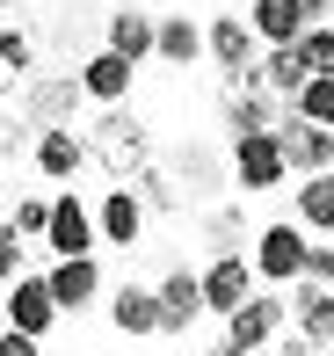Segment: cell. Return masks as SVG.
<instances>
[{"label": "cell", "instance_id": "obj_1", "mask_svg": "<svg viewBox=\"0 0 334 356\" xmlns=\"http://www.w3.org/2000/svg\"><path fill=\"white\" fill-rule=\"evenodd\" d=\"M81 145H87V168H102L109 175V189H131L138 175L153 168V131H146V117L138 109H102V117L81 131Z\"/></svg>", "mask_w": 334, "mask_h": 356}, {"label": "cell", "instance_id": "obj_2", "mask_svg": "<svg viewBox=\"0 0 334 356\" xmlns=\"http://www.w3.org/2000/svg\"><path fill=\"white\" fill-rule=\"evenodd\" d=\"M29 80H37V22H29V8L0 0V102L22 95Z\"/></svg>", "mask_w": 334, "mask_h": 356}, {"label": "cell", "instance_id": "obj_3", "mask_svg": "<svg viewBox=\"0 0 334 356\" xmlns=\"http://www.w3.org/2000/svg\"><path fill=\"white\" fill-rule=\"evenodd\" d=\"M233 182H240V197H269V189H283V182H291V168H283V138L276 131L233 138Z\"/></svg>", "mask_w": 334, "mask_h": 356}, {"label": "cell", "instance_id": "obj_4", "mask_svg": "<svg viewBox=\"0 0 334 356\" xmlns=\"http://www.w3.org/2000/svg\"><path fill=\"white\" fill-rule=\"evenodd\" d=\"M247 269H254V284H298V269H306V233H298L291 218L262 225V233H254Z\"/></svg>", "mask_w": 334, "mask_h": 356}, {"label": "cell", "instance_id": "obj_5", "mask_svg": "<svg viewBox=\"0 0 334 356\" xmlns=\"http://www.w3.org/2000/svg\"><path fill=\"white\" fill-rule=\"evenodd\" d=\"M283 327H291V305H283L276 291H254L240 313L226 320V342H233V349H247V356H262L269 342H283Z\"/></svg>", "mask_w": 334, "mask_h": 356}, {"label": "cell", "instance_id": "obj_6", "mask_svg": "<svg viewBox=\"0 0 334 356\" xmlns=\"http://www.w3.org/2000/svg\"><path fill=\"white\" fill-rule=\"evenodd\" d=\"M44 254L51 262H81V254H94V211L81 197H51V218H44Z\"/></svg>", "mask_w": 334, "mask_h": 356}, {"label": "cell", "instance_id": "obj_7", "mask_svg": "<svg viewBox=\"0 0 334 356\" xmlns=\"http://www.w3.org/2000/svg\"><path fill=\"white\" fill-rule=\"evenodd\" d=\"M203 51L218 58V73H247V66H262V37L247 29V15H233V8H218L211 22H203Z\"/></svg>", "mask_w": 334, "mask_h": 356}, {"label": "cell", "instance_id": "obj_8", "mask_svg": "<svg viewBox=\"0 0 334 356\" xmlns=\"http://www.w3.org/2000/svg\"><path fill=\"white\" fill-rule=\"evenodd\" d=\"M0 313H8V334H29V342H44V334H51L58 320H66V313L51 305V284H44L37 269L8 284V305H0Z\"/></svg>", "mask_w": 334, "mask_h": 356}, {"label": "cell", "instance_id": "obj_9", "mask_svg": "<svg viewBox=\"0 0 334 356\" xmlns=\"http://www.w3.org/2000/svg\"><path fill=\"white\" fill-rule=\"evenodd\" d=\"M197 291H203V313L233 320V313L254 298V269H247V254H211V269L197 277Z\"/></svg>", "mask_w": 334, "mask_h": 356}, {"label": "cell", "instance_id": "obj_10", "mask_svg": "<svg viewBox=\"0 0 334 356\" xmlns=\"http://www.w3.org/2000/svg\"><path fill=\"white\" fill-rule=\"evenodd\" d=\"M276 138H283V168H291L298 182H306V175H334V131H320V124H298L291 109H283Z\"/></svg>", "mask_w": 334, "mask_h": 356}, {"label": "cell", "instance_id": "obj_11", "mask_svg": "<svg viewBox=\"0 0 334 356\" xmlns=\"http://www.w3.org/2000/svg\"><path fill=\"white\" fill-rule=\"evenodd\" d=\"M29 102V131H73V109H81V80L58 73V80H29L22 88Z\"/></svg>", "mask_w": 334, "mask_h": 356}, {"label": "cell", "instance_id": "obj_12", "mask_svg": "<svg viewBox=\"0 0 334 356\" xmlns=\"http://www.w3.org/2000/svg\"><path fill=\"white\" fill-rule=\"evenodd\" d=\"M138 233H146L138 189H109V197L94 204V248H138Z\"/></svg>", "mask_w": 334, "mask_h": 356}, {"label": "cell", "instance_id": "obj_13", "mask_svg": "<svg viewBox=\"0 0 334 356\" xmlns=\"http://www.w3.org/2000/svg\"><path fill=\"white\" fill-rule=\"evenodd\" d=\"M153 305H160V334H189L203 320V291L189 269H167L160 284H153Z\"/></svg>", "mask_w": 334, "mask_h": 356}, {"label": "cell", "instance_id": "obj_14", "mask_svg": "<svg viewBox=\"0 0 334 356\" xmlns=\"http://www.w3.org/2000/svg\"><path fill=\"white\" fill-rule=\"evenodd\" d=\"M44 284H51V305H58V313H81V305L102 298V262H94V254H81V262H51Z\"/></svg>", "mask_w": 334, "mask_h": 356}, {"label": "cell", "instance_id": "obj_15", "mask_svg": "<svg viewBox=\"0 0 334 356\" xmlns=\"http://www.w3.org/2000/svg\"><path fill=\"white\" fill-rule=\"evenodd\" d=\"M283 305H291L298 342H306V349H334V291H320V284H298V298H283Z\"/></svg>", "mask_w": 334, "mask_h": 356}, {"label": "cell", "instance_id": "obj_16", "mask_svg": "<svg viewBox=\"0 0 334 356\" xmlns=\"http://www.w3.org/2000/svg\"><path fill=\"white\" fill-rule=\"evenodd\" d=\"M102 51L146 66V58H153V15H138V8H124V0H117V15L102 22Z\"/></svg>", "mask_w": 334, "mask_h": 356}, {"label": "cell", "instance_id": "obj_17", "mask_svg": "<svg viewBox=\"0 0 334 356\" xmlns=\"http://www.w3.org/2000/svg\"><path fill=\"white\" fill-rule=\"evenodd\" d=\"M153 58L174 66V73H189L203 58V29L189 22V15H160V22H153Z\"/></svg>", "mask_w": 334, "mask_h": 356}, {"label": "cell", "instance_id": "obj_18", "mask_svg": "<svg viewBox=\"0 0 334 356\" xmlns=\"http://www.w3.org/2000/svg\"><path fill=\"white\" fill-rule=\"evenodd\" d=\"M73 80H81V95H94V102H109V109H117L124 95H131V80H138V66H131V58H117V51H94L87 66L73 73Z\"/></svg>", "mask_w": 334, "mask_h": 356}, {"label": "cell", "instance_id": "obj_19", "mask_svg": "<svg viewBox=\"0 0 334 356\" xmlns=\"http://www.w3.org/2000/svg\"><path fill=\"white\" fill-rule=\"evenodd\" d=\"M81 168H87L81 131H37V175H44V182H73Z\"/></svg>", "mask_w": 334, "mask_h": 356}, {"label": "cell", "instance_id": "obj_20", "mask_svg": "<svg viewBox=\"0 0 334 356\" xmlns=\"http://www.w3.org/2000/svg\"><path fill=\"white\" fill-rule=\"evenodd\" d=\"M109 320H117V334H160L153 284H124V291H109Z\"/></svg>", "mask_w": 334, "mask_h": 356}, {"label": "cell", "instance_id": "obj_21", "mask_svg": "<svg viewBox=\"0 0 334 356\" xmlns=\"http://www.w3.org/2000/svg\"><path fill=\"white\" fill-rule=\"evenodd\" d=\"M247 29L269 44V51L306 37V22H298V8H291V0H247Z\"/></svg>", "mask_w": 334, "mask_h": 356}, {"label": "cell", "instance_id": "obj_22", "mask_svg": "<svg viewBox=\"0 0 334 356\" xmlns=\"http://www.w3.org/2000/svg\"><path fill=\"white\" fill-rule=\"evenodd\" d=\"M298 233H334V175H306L298 182Z\"/></svg>", "mask_w": 334, "mask_h": 356}, {"label": "cell", "instance_id": "obj_23", "mask_svg": "<svg viewBox=\"0 0 334 356\" xmlns=\"http://www.w3.org/2000/svg\"><path fill=\"white\" fill-rule=\"evenodd\" d=\"M262 88H269V95H283V102L306 88V58H298V44H276V51L262 58Z\"/></svg>", "mask_w": 334, "mask_h": 356}, {"label": "cell", "instance_id": "obj_24", "mask_svg": "<svg viewBox=\"0 0 334 356\" xmlns=\"http://www.w3.org/2000/svg\"><path fill=\"white\" fill-rule=\"evenodd\" d=\"M291 117H298V124H320V131H334V80H306V88L291 95Z\"/></svg>", "mask_w": 334, "mask_h": 356}, {"label": "cell", "instance_id": "obj_25", "mask_svg": "<svg viewBox=\"0 0 334 356\" xmlns=\"http://www.w3.org/2000/svg\"><path fill=\"white\" fill-rule=\"evenodd\" d=\"M131 189H138V204H146V218H174V211H182V189H174L160 168H146Z\"/></svg>", "mask_w": 334, "mask_h": 356}, {"label": "cell", "instance_id": "obj_26", "mask_svg": "<svg viewBox=\"0 0 334 356\" xmlns=\"http://www.w3.org/2000/svg\"><path fill=\"white\" fill-rule=\"evenodd\" d=\"M44 218H51V197H15L8 204V225L22 248H44Z\"/></svg>", "mask_w": 334, "mask_h": 356}, {"label": "cell", "instance_id": "obj_27", "mask_svg": "<svg viewBox=\"0 0 334 356\" xmlns=\"http://www.w3.org/2000/svg\"><path fill=\"white\" fill-rule=\"evenodd\" d=\"M298 58H306V80H334V22L306 29V37H298Z\"/></svg>", "mask_w": 334, "mask_h": 356}, {"label": "cell", "instance_id": "obj_28", "mask_svg": "<svg viewBox=\"0 0 334 356\" xmlns=\"http://www.w3.org/2000/svg\"><path fill=\"white\" fill-rule=\"evenodd\" d=\"M298 284L334 291V248H327V240H306V269H298Z\"/></svg>", "mask_w": 334, "mask_h": 356}, {"label": "cell", "instance_id": "obj_29", "mask_svg": "<svg viewBox=\"0 0 334 356\" xmlns=\"http://www.w3.org/2000/svg\"><path fill=\"white\" fill-rule=\"evenodd\" d=\"M29 248H22V240H15V225L8 218H0V284H15V277H29Z\"/></svg>", "mask_w": 334, "mask_h": 356}, {"label": "cell", "instance_id": "obj_30", "mask_svg": "<svg viewBox=\"0 0 334 356\" xmlns=\"http://www.w3.org/2000/svg\"><path fill=\"white\" fill-rule=\"evenodd\" d=\"M211 240H218V254H240L233 240H240V204H218L211 211Z\"/></svg>", "mask_w": 334, "mask_h": 356}, {"label": "cell", "instance_id": "obj_31", "mask_svg": "<svg viewBox=\"0 0 334 356\" xmlns=\"http://www.w3.org/2000/svg\"><path fill=\"white\" fill-rule=\"evenodd\" d=\"M0 356H44V342H29V334H8V327H0Z\"/></svg>", "mask_w": 334, "mask_h": 356}, {"label": "cell", "instance_id": "obj_32", "mask_svg": "<svg viewBox=\"0 0 334 356\" xmlns=\"http://www.w3.org/2000/svg\"><path fill=\"white\" fill-rule=\"evenodd\" d=\"M291 8H298V22H306V29H320V15L334 8V0H291Z\"/></svg>", "mask_w": 334, "mask_h": 356}, {"label": "cell", "instance_id": "obj_33", "mask_svg": "<svg viewBox=\"0 0 334 356\" xmlns=\"http://www.w3.org/2000/svg\"><path fill=\"white\" fill-rule=\"evenodd\" d=\"M211 356H247V349H233V342H218V349H211Z\"/></svg>", "mask_w": 334, "mask_h": 356}, {"label": "cell", "instance_id": "obj_34", "mask_svg": "<svg viewBox=\"0 0 334 356\" xmlns=\"http://www.w3.org/2000/svg\"><path fill=\"white\" fill-rule=\"evenodd\" d=\"M211 8H233V15H240V8H247V0H211Z\"/></svg>", "mask_w": 334, "mask_h": 356}, {"label": "cell", "instance_id": "obj_35", "mask_svg": "<svg viewBox=\"0 0 334 356\" xmlns=\"http://www.w3.org/2000/svg\"><path fill=\"white\" fill-rule=\"evenodd\" d=\"M306 356H327V349H306Z\"/></svg>", "mask_w": 334, "mask_h": 356}, {"label": "cell", "instance_id": "obj_36", "mask_svg": "<svg viewBox=\"0 0 334 356\" xmlns=\"http://www.w3.org/2000/svg\"><path fill=\"white\" fill-rule=\"evenodd\" d=\"M327 248H334V233H327Z\"/></svg>", "mask_w": 334, "mask_h": 356}]
</instances>
